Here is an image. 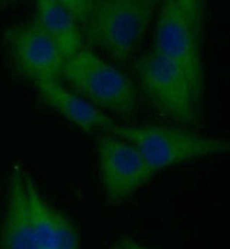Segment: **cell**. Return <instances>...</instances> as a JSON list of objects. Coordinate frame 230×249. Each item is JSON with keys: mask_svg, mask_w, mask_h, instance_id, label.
I'll list each match as a JSON object with an SVG mask.
<instances>
[{"mask_svg": "<svg viewBox=\"0 0 230 249\" xmlns=\"http://www.w3.org/2000/svg\"><path fill=\"white\" fill-rule=\"evenodd\" d=\"M82 239L72 220L52 206L33 178L20 167L9 173L0 214L1 249H78Z\"/></svg>", "mask_w": 230, "mask_h": 249, "instance_id": "cell-1", "label": "cell"}, {"mask_svg": "<svg viewBox=\"0 0 230 249\" xmlns=\"http://www.w3.org/2000/svg\"><path fill=\"white\" fill-rule=\"evenodd\" d=\"M35 20L55 42L65 59L83 46L82 26L69 9L53 0H35Z\"/></svg>", "mask_w": 230, "mask_h": 249, "instance_id": "cell-10", "label": "cell"}, {"mask_svg": "<svg viewBox=\"0 0 230 249\" xmlns=\"http://www.w3.org/2000/svg\"><path fill=\"white\" fill-rule=\"evenodd\" d=\"M163 0H92L82 23L83 40L119 62L143 43Z\"/></svg>", "mask_w": 230, "mask_h": 249, "instance_id": "cell-2", "label": "cell"}, {"mask_svg": "<svg viewBox=\"0 0 230 249\" xmlns=\"http://www.w3.org/2000/svg\"><path fill=\"white\" fill-rule=\"evenodd\" d=\"M97 160L102 190L111 206L131 199L154 176L137 148L113 133L97 139Z\"/></svg>", "mask_w": 230, "mask_h": 249, "instance_id": "cell-6", "label": "cell"}, {"mask_svg": "<svg viewBox=\"0 0 230 249\" xmlns=\"http://www.w3.org/2000/svg\"><path fill=\"white\" fill-rule=\"evenodd\" d=\"M32 84L49 107L81 131L108 133L115 124V120L105 111L95 107L77 91L65 87L59 79H38Z\"/></svg>", "mask_w": 230, "mask_h": 249, "instance_id": "cell-9", "label": "cell"}, {"mask_svg": "<svg viewBox=\"0 0 230 249\" xmlns=\"http://www.w3.org/2000/svg\"><path fill=\"white\" fill-rule=\"evenodd\" d=\"M61 78L102 111L128 117L137 109L138 89L134 81L89 46H82L65 59Z\"/></svg>", "mask_w": 230, "mask_h": 249, "instance_id": "cell-4", "label": "cell"}, {"mask_svg": "<svg viewBox=\"0 0 230 249\" xmlns=\"http://www.w3.org/2000/svg\"><path fill=\"white\" fill-rule=\"evenodd\" d=\"M3 40L13 68L25 79H61L65 58L36 20L9 28Z\"/></svg>", "mask_w": 230, "mask_h": 249, "instance_id": "cell-8", "label": "cell"}, {"mask_svg": "<svg viewBox=\"0 0 230 249\" xmlns=\"http://www.w3.org/2000/svg\"><path fill=\"white\" fill-rule=\"evenodd\" d=\"M200 36L186 13L173 0L161 1L154 26V52L184 72L198 100L203 92Z\"/></svg>", "mask_w": 230, "mask_h": 249, "instance_id": "cell-7", "label": "cell"}, {"mask_svg": "<svg viewBox=\"0 0 230 249\" xmlns=\"http://www.w3.org/2000/svg\"><path fill=\"white\" fill-rule=\"evenodd\" d=\"M53 1H58V3L64 4L66 9H69L77 16L81 26L85 22V19L89 13L91 4H92V0H53Z\"/></svg>", "mask_w": 230, "mask_h": 249, "instance_id": "cell-12", "label": "cell"}, {"mask_svg": "<svg viewBox=\"0 0 230 249\" xmlns=\"http://www.w3.org/2000/svg\"><path fill=\"white\" fill-rule=\"evenodd\" d=\"M189 18L194 29L201 35L204 13H206V0H173Z\"/></svg>", "mask_w": 230, "mask_h": 249, "instance_id": "cell-11", "label": "cell"}, {"mask_svg": "<svg viewBox=\"0 0 230 249\" xmlns=\"http://www.w3.org/2000/svg\"><path fill=\"white\" fill-rule=\"evenodd\" d=\"M108 133L132 144L154 173L229 151V142L223 139L164 124H118L115 121Z\"/></svg>", "mask_w": 230, "mask_h": 249, "instance_id": "cell-3", "label": "cell"}, {"mask_svg": "<svg viewBox=\"0 0 230 249\" xmlns=\"http://www.w3.org/2000/svg\"><path fill=\"white\" fill-rule=\"evenodd\" d=\"M12 1H16V0H0V4H6V3H12Z\"/></svg>", "mask_w": 230, "mask_h": 249, "instance_id": "cell-13", "label": "cell"}, {"mask_svg": "<svg viewBox=\"0 0 230 249\" xmlns=\"http://www.w3.org/2000/svg\"><path fill=\"white\" fill-rule=\"evenodd\" d=\"M134 71L141 92L161 115L183 125L196 123L198 98L177 65L153 51L135 61Z\"/></svg>", "mask_w": 230, "mask_h": 249, "instance_id": "cell-5", "label": "cell"}]
</instances>
